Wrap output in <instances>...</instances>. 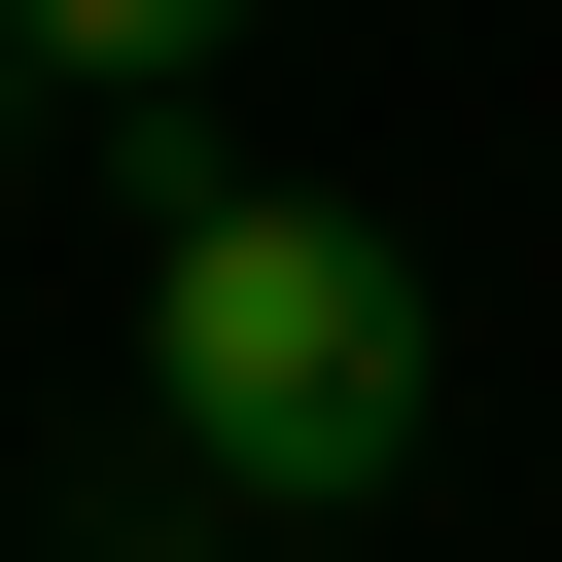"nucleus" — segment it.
<instances>
[{
  "mask_svg": "<svg viewBox=\"0 0 562 562\" xmlns=\"http://www.w3.org/2000/svg\"><path fill=\"white\" fill-rule=\"evenodd\" d=\"M422 246L386 211H281V176H176L140 211V492L176 527H386L422 457Z\"/></svg>",
  "mask_w": 562,
  "mask_h": 562,
  "instance_id": "nucleus-1",
  "label": "nucleus"
},
{
  "mask_svg": "<svg viewBox=\"0 0 562 562\" xmlns=\"http://www.w3.org/2000/svg\"><path fill=\"white\" fill-rule=\"evenodd\" d=\"M0 35H35V70H70V105H176V70H211V35H246V0H0Z\"/></svg>",
  "mask_w": 562,
  "mask_h": 562,
  "instance_id": "nucleus-2",
  "label": "nucleus"
},
{
  "mask_svg": "<svg viewBox=\"0 0 562 562\" xmlns=\"http://www.w3.org/2000/svg\"><path fill=\"white\" fill-rule=\"evenodd\" d=\"M0 105H35V35H0Z\"/></svg>",
  "mask_w": 562,
  "mask_h": 562,
  "instance_id": "nucleus-3",
  "label": "nucleus"
}]
</instances>
